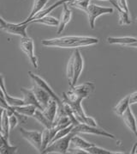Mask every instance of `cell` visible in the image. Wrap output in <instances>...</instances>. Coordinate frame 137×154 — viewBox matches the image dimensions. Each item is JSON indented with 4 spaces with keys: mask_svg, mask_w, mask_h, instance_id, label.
I'll use <instances>...</instances> for the list:
<instances>
[{
    "mask_svg": "<svg viewBox=\"0 0 137 154\" xmlns=\"http://www.w3.org/2000/svg\"><path fill=\"white\" fill-rule=\"evenodd\" d=\"M30 23H40V24L46 25V26H55V27H58L59 25V20L54 17H51V16H45L41 18L34 19V20H31L28 24Z\"/></svg>",
    "mask_w": 137,
    "mask_h": 154,
    "instance_id": "cb8c5ba5",
    "label": "cell"
},
{
    "mask_svg": "<svg viewBox=\"0 0 137 154\" xmlns=\"http://www.w3.org/2000/svg\"><path fill=\"white\" fill-rule=\"evenodd\" d=\"M31 90L33 91L34 94L35 95L38 102L39 103V104L41 105L42 109H44L48 104V102L51 99V96L45 91H44L43 89H41L40 87H39L35 84L34 86L32 87Z\"/></svg>",
    "mask_w": 137,
    "mask_h": 154,
    "instance_id": "9a60e30c",
    "label": "cell"
},
{
    "mask_svg": "<svg viewBox=\"0 0 137 154\" xmlns=\"http://www.w3.org/2000/svg\"><path fill=\"white\" fill-rule=\"evenodd\" d=\"M130 106V101H129V96H127V97H125L124 98L122 99L113 108V111L118 116H122L123 114L125 112V110Z\"/></svg>",
    "mask_w": 137,
    "mask_h": 154,
    "instance_id": "484cf974",
    "label": "cell"
},
{
    "mask_svg": "<svg viewBox=\"0 0 137 154\" xmlns=\"http://www.w3.org/2000/svg\"><path fill=\"white\" fill-rule=\"evenodd\" d=\"M10 121H9V115L5 109H2L1 111V134L9 138L10 134Z\"/></svg>",
    "mask_w": 137,
    "mask_h": 154,
    "instance_id": "7402d4cb",
    "label": "cell"
},
{
    "mask_svg": "<svg viewBox=\"0 0 137 154\" xmlns=\"http://www.w3.org/2000/svg\"><path fill=\"white\" fill-rule=\"evenodd\" d=\"M21 91L23 94V100L25 102V105H34L36 108L43 110L41 105L38 102L35 95L34 94L31 89H26V88H21Z\"/></svg>",
    "mask_w": 137,
    "mask_h": 154,
    "instance_id": "ac0fdd59",
    "label": "cell"
},
{
    "mask_svg": "<svg viewBox=\"0 0 137 154\" xmlns=\"http://www.w3.org/2000/svg\"><path fill=\"white\" fill-rule=\"evenodd\" d=\"M94 88L95 85L92 82H87L80 85L70 87V90L68 91L63 93V100L67 102L71 107L76 120L80 123L98 127L96 121L91 116H87L81 106L82 100L87 98L94 91Z\"/></svg>",
    "mask_w": 137,
    "mask_h": 154,
    "instance_id": "6da1fadb",
    "label": "cell"
},
{
    "mask_svg": "<svg viewBox=\"0 0 137 154\" xmlns=\"http://www.w3.org/2000/svg\"><path fill=\"white\" fill-rule=\"evenodd\" d=\"M63 9L61 18L59 20V25H58V27H57V35L61 34L63 31L64 30L66 25L68 24V23L70 22L71 17H72V12H71V11L68 9V5H67V3L63 4Z\"/></svg>",
    "mask_w": 137,
    "mask_h": 154,
    "instance_id": "4fadbf2b",
    "label": "cell"
},
{
    "mask_svg": "<svg viewBox=\"0 0 137 154\" xmlns=\"http://www.w3.org/2000/svg\"><path fill=\"white\" fill-rule=\"evenodd\" d=\"M58 107H59V105H58L56 100L51 97L47 106L43 109L44 114L45 115V116L48 118L52 123L54 122L57 116Z\"/></svg>",
    "mask_w": 137,
    "mask_h": 154,
    "instance_id": "2e32d148",
    "label": "cell"
},
{
    "mask_svg": "<svg viewBox=\"0 0 137 154\" xmlns=\"http://www.w3.org/2000/svg\"><path fill=\"white\" fill-rule=\"evenodd\" d=\"M129 101L130 105L137 103V91H135L131 93L130 95H129Z\"/></svg>",
    "mask_w": 137,
    "mask_h": 154,
    "instance_id": "1f68e13d",
    "label": "cell"
},
{
    "mask_svg": "<svg viewBox=\"0 0 137 154\" xmlns=\"http://www.w3.org/2000/svg\"><path fill=\"white\" fill-rule=\"evenodd\" d=\"M94 144L90 143V142L87 141L86 140L82 139L81 137L77 136L76 134L72 137L71 140H70V145L69 146H71L72 149H76V150H80V151H83L86 152L87 149L91 147Z\"/></svg>",
    "mask_w": 137,
    "mask_h": 154,
    "instance_id": "e0dca14e",
    "label": "cell"
},
{
    "mask_svg": "<svg viewBox=\"0 0 137 154\" xmlns=\"http://www.w3.org/2000/svg\"><path fill=\"white\" fill-rule=\"evenodd\" d=\"M49 0H34V5H33V7H32L31 12L29 14L28 17L26 19L25 21L22 22V23H28L30 20H31L36 14L39 12L40 11H42L44 9V7L45 6V5L47 4Z\"/></svg>",
    "mask_w": 137,
    "mask_h": 154,
    "instance_id": "44dd1931",
    "label": "cell"
},
{
    "mask_svg": "<svg viewBox=\"0 0 137 154\" xmlns=\"http://www.w3.org/2000/svg\"><path fill=\"white\" fill-rule=\"evenodd\" d=\"M87 153L90 154H123L124 152H112V151H109V150H106L104 148H101L100 146H97L95 145H93L91 147H89L86 151Z\"/></svg>",
    "mask_w": 137,
    "mask_h": 154,
    "instance_id": "83f0119b",
    "label": "cell"
},
{
    "mask_svg": "<svg viewBox=\"0 0 137 154\" xmlns=\"http://www.w3.org/2000/svg\"><path fill=\"white\" fill-rule=\"evenodd\" d=\"M20 47H21V49L25 53L26 55L29 59L32 66L34 68L38 69L39 64H38L37 57L34 54V46L33 39L29 38V37H22L21 39Z\"/></svg>",
    "mask_w": 137,
    "mask_h": 154,
    "instance_id": "9c48e42d",
    "label": "cell"
},
{
    "mask_svg": "<svg viewBox=\"0 0 137 154\" xmlns=\"http://www.w3.org/2000/svg\"><path fill=\"white\" fill-rule=\"evenodd\" d=\"M75 134H76L75 133L71 132L67 136L60 138L52 143H51L50 145L42 152V153H67L68 149L69 148V145H70V140Z\"/></svg>",
    "mask_w": 137,
    "mask_h": 154,
    "instance_id": "277c9868",
    "label": "cell"
},
{
    "mask_svg": "<svg viewBox=\"0 0 137 154\" xmlns=\"http://www.w3.org/2000/svg\"><path fill=\"white\" fill-rule=\"evenodd\" d=\"M100 1H107V2H110L112 5L117 9V11H118V12H120V11H122V10L120 9V7L118 6V1H117V0H100Z\"/></svg>",
    "mask_w": 137,
    "mask_h": 154,
    "instance_id": "d6a6232c",
    "label": "cell"
},
{
    "mask_svg": "<svg viewBox=\"0 0 137 154\" xmlns=\"http://www.w3.org/2000/svg\"><path fill=\"white\" fill-rule=\"evenodd\" d=\"M74 1H75V0H68V3H69V2H74Z\"/></svg>",
    "mask_w": 137,
    "mask_h": 154,
    "instance_id": "836d02e7",
    "label": "cell"
},
{
    "mask_svg": "<svg viewBox=\"0 0 137 154\" xmlns=\"http://www.w3.org/2000/svg\"><path fill=\"white\" fill-rule=\"evenodd\" d=\"M28 23H12L5 21L3 17H0V29L1 30L4 31L6 33L18 35L22 37H28L27 35V29Z\"/></svg>",
    "mask_w": 137,
    "mask_h": 154,
    "instance_id": "8992f818",
    "label": "cell"
},
{
    "mask_svg": "<svg viewBox=\"0 0 137 154\" xmlns=\"http://www.w3.org/2000/svg\"><path fill=\"white\" fill-rule=\"evenodd\" d=\"M91 0H75L74 2H69L67 3L68 6H72L74 8H76L78 10H81L82 11H85L87 10V8L88 5H90Z\"/></svg>",
    "mask_w": 137,
    "mask_h": 154,
    "instance_id": "f1b7e54d",
    "label": "cell"
},
{
    "mask_svg": "<svg viewBox=\"0 0 137 154\" xmlns=\"http://www.w3.org/2000/svg\"><path fill=\"white\" fill-rule=\"evenodd\" d=\"M97 43H99L98 38L89 36H63L50 40H43L41 42V44L45 47L60 48H77Z\"/></svg>",
    "mask_w": 137,
    "mask_h": 154,
    "instance_id": "7a4b0ae2",
    "label": "cell"
},
{
    "mask_svg": "<svg viewBox=\"0 0 137 154\" xmlns=\"http://www.w3.org/2000/svg\"><path fill=\"white\" fill-rule=\"evenodd\" d=\"M56 134L57 130L53 127L49 128H45V129L42 132V151H41V152L50 145V143Z\"/></svg>",
    "mask_w": 137,
    "mask_h": 154,
    "instance_id": "ffe728a7",
    "label": "cell"
},
{
    "mask_svg": "<svg viewBox=\"0 0 137 154\" xmlns=\"http://www.w3.org/2000/svg\"><path fill=\"white\" fill-rule=\"evenodd\" d=\"M0 87H1V96L4 97V98L5 99L6 103L10 106H22V105H25V102L23 99L17 98V97H13L9 95V93L7 92L5 86H4V78L3 75H1V82H0Z\"/></svg>",
    "mask_w": 137,
    "mask_h": 154,
    "instance_id": "8fae6325",
    "label": "cell"
},
{
    "mask_svg": "<svg viewBox=\"0 0 137 154\" xmlns=\"http://www.w3.org/2000/svg\"><path fill=\"white\" fill-rule=\"evenodd\" d=\"M84 12H86L88 17V22H89L90 28L92 29H94L96 19L105 14H112L114 12V10L112 7H103L96 5L94 4H90Z\"/></svg>",
    "mask_w": 137,
    "mask_h": 154,
    "instance_id": "5b68a950",
    "label": "cell"
},
{
    "mask_svg": "<svg viewBox=\"0 0 137 154\" xmlns=\"http://www.w3.org/2000/svg\"><path fill=\"white\" fill-rule=\"evenodd\" d=\"M117 1H118V6L120 7V9H121L122 11H125V12L130 13L127 0H117Z\"/></svg>",
    "mask_w": 137,
    "mask_h": 154,
    "instance_id": "4dcf8cb0",
    "label": "cell"
},
{
    "mask_svg": "<svg viewBox=\"0 0 137 154\" xmlns=\"http://www.w3.org/2000/svg\"><path fill=\"white\" fill-rule=\"evenodd\" d=\"M13 107V106H12ZM14 109L17 111L20 114H22L26 116H34V112L36 111L38 108L34 105H22V106H14Z\"/></svg>",
    "mask_w": 137,
    "mask_h": 154,
    "instance_id": "4316f807",
    "label": "cell"
},
{
    "mask_svg": "<svg viewBox=\"0 0 137 154\" xmlns=\"http://www.w3.org/2000/svg\"><path fill=\"white\" fill-rule=\"evenodd\" d=\"M107 42L110 44H119L137 48V37H108Z\"/></svg>",
    "mask_w": 137,
    "mask_h": 154,
    "instance_id": "5bb4252c",
    "label": "cell"
},
{
    "mask_svg": "<svg viewBox=\"0 0 137 154\" xmlns=\"http://www.w3.org/2000/svg\"><path fill=\"white\" fill-rule=\"evenodd\" d=\"M72 132L77 134H94V135L103 136V137H107V138H111L112 140H115V136L108 133L107 131L104 129L99 128L98 127H93V126H89L87 124L85 123H79L78 125L74 126Z\"/></svg>",
    "mask_w": 137,
    "mask_h": 154,
    "instance_id": "ba28073f",
    "label": "cell"
},
{
    "mask_svg": "<svg viewBox=\"0 0 137 154\" xmlns=\"http://www.w3.org/2000/svg\"><path fill=\"white\" fill-rule=\"evenodd\" d=\"M19 132L21 135L27 141L31 144L32 146L35 148L39 152L42 151V133L37 130H26L23 128H20Z\"/></svg>",
    "mask_w": 137,
    "mask_h": 154,
    "instance_id": "52a82bcc",
    "label": "cell"
},
{
    "mask_svg": "<svg viewBox=\"0 0 137 154\" xmlns=\"http://www.w3.org/2000/svg\"><path fill=\"white\" fill-rule=\"evenodd\" d=\"M33 117L34 118V119H36L38 122L41 124L42 126H44L45 128H49L52 127V124L53 123L51 122L48 118L45 116V115L44 114L43 110H41L39 109H36V111L34 112V114L33 116Z\"/></svg>",
    "mask_w": 137,
    "mask_h": 154,
    "instance_id": "d4e9b609",
    "label": "cell"
},
{
    "mask_svg": "<svg viewBox=\"0 0 137 154\" xmlns=\"http://www.w3.org/2000/svg\"><path fill=\"white\" fill-rule=\"evenodd\" d=\"M9 121H10V130L15 128L19 122L18 118L16 117V115H12V116H9Z\"/></svg>",
    "mask_w": 137,
    "mask_h": 154,
    "instance_id": "f546056e",
    "label": "cell"
},
{
    "mask_svg": "<svg viewBox=\"0 0 137 154\" xmlns=\"http://www.w3.org/2000/svg\"><path fill=\"white\" fill-rule=\"evenodd\" d=\"M122 118L124 122L125 125L133 132V134L137 137V122L136 119L135 117L133 112L131 110L130 106L125 110V112L123 114Z\"/></svg>",
    "mask_w": 137,
    "mask_h": 154,
    "instance_id": "7c38bea8",
    "label": "cell"
},
{
    "mask_svg": "<svg viewBox=\"0 0 137 154\" xmlns=\"http://www.w3.org/2000/svg\"><path fill=\"white\" fill-rule=\"evenodd\" d=\"M68 0H58V1H57L55 4H53L52 5H51L50 7H48V8H46V9H43L42 11H40L39 12L36 14L31 20H34V19H39V18H41V17H45V16H48L49 14H50L54 9H57V7L61 6L63 5V4H65V3H68ZM30 20V21H31ZM29 21V22H30ZM28 22V23H29Z\"/></svg>",
    "mask_w": 137,
    "mask_h": 154,
    "instance_id": "603a6c76",
    "label": "cell"
},
{
    "mask_svg": "<svg viewBox=\"0 0 137 154\" xmlns=\"http://www.w3.org/2000/svg\"><path fill=\"white\" fill-rule=\"evenodd\" d=\"M83 70V59L79 49H75L68 60L66 67V77L69 87L76 85Z\"/></svg>",
    "mask_w": 137,
    "mask_h": 154,
    "instance_id": "3957f363",
    "label": "cell"
},
{
    "mask_svg": "<svg viewBox=\"0 0 137 154\" xmlns=\"http://www.w3.org/2000/svg\"><path fill=\"white\" fill-rule=\"evenodd\" d=\"M28 75H29V77L31 78L32 80L34 81V83L35 85H37L39 87H40L41 89H43L44 91H45L46 92L50 95L51 98L55 99L57 102V103H58L59 106L62 104V100L57 96L56 93L53 91V90L51 88V86L48 85V83H47L46 81L45 80V79H43L42 78H40L39 76L36 75V74L33 73L32 72H28Z\"/></svg>",
    "mask_w": 137,
    "mask_h": 154,
    "instance_id": "30bf717a",
    "label": "cell"
},
{
    "mask_svg": "<svg viewBox=\"0 0 137 154\" xmlns=\"http://www.w3.org/2000/svg\"><path fill=\"white\" fill-rule=\"evenodd\" d=\"M18 150L17 146L10 145L9 138L4 134L0 135V153L1 154H14L16 153Z\"/></svg>",
    "mask_w": 137,
    "mask_h": 154,
    "instance_id": "d6986e66",
    "label": "cell"
}]
</instances>
